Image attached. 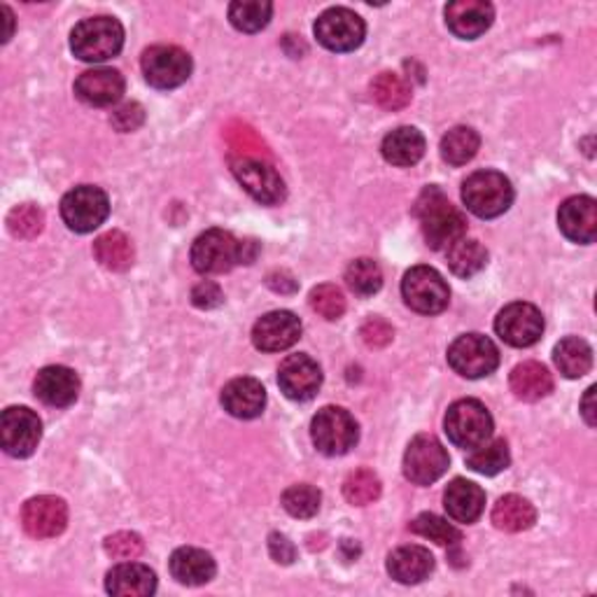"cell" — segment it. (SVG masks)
<instances>
[{
    "label": "cell",
    "instance_id": "6da1fadb",
    "mask_svg": "<svg viewBox=\"0 0 597 597\" xmlns=\"http://www.w3.org/2000/svg\"><path fill=\"white\" fill-rule=\"evenodd\" d=\"M416 215L420 219L422 236L432 250H448L453 243L465 239L467 219L453 206L446 194L436 187H428L416 203Z\"/></svg>",
    "mask_w": 597,
    "mask_h": 597
},
{
    "label": "cell",
    "instance_id": "7a4b0ae2",
    "mask_svg": "<svg viewBox=\"0 0 597 597\" xmlns=\"http://www.w3.org/2000/svg\"><path fill=\"white\" fill-rule=\"evenodd\" d=\"M257 245L253 241L236 239L231 231L208 229L192 245V266L203 274H227L236 264H253Z\"/></svg>",
    "mask_w": 597,
    "mask_h": 597
},
{
    "label": "cell",
    "instance_id": "3957f363",
    "mask_svg": "<svg viewBox=\"0 0 597 597\" xmlns=\"http://www.w3.org/2000/svg\"><path fill=\"white\" fill-rule=\"evenodd\" d=\"M124 47V28L113 17H89L82 20L71 34L73 54L87 64H101L113 59Z\"/></svg>",
    "mask_w": 597,
    "mask_h": 597
},
{
    "label": "cell",
    "instance_id": "277c9868",
    "mask_svg": "<svg viewBox=\"0 0 597 597\" xmlns=\"http://www.w3.org/2000/svg\"><path fill=\"white\" fill-rule=\"evenodd\" d=\"M462 201L469 213L493 219L505 215L513 203V187L505 173L477 170L462 185Z\"/></svg>",
    "mask_w": 597,
    "mask_h": 597
},
{
    "label": "cell",
    "instance_id": "5b68a950",
    "mask_svg": "<svg viewBox=\"0 0 597 597\" xmlns=\"http://www.w3.org/2000/svg\"><path fill=\"white\" fill-rule=\"evenodd\" d=\"M444 428L455 446L474 450L493 436V416L479 399H460L448 408Z\"/></svg>",
    "mask_w": 597,
    "mask_h": 597
},
{
    "label": "cell",
    "instance_id": "8992f818",
    "mask_svg": "<svg viewBox=\"0 0 597 597\" xmlns=\"http://www.w3.org/2000/svg\"><path fill=\"white\" fill-rule=\"evenodd\" d=\"M313 444L329 458L345 455L355 448L359 439V428L355 418L341 406H325L310 422Z\"/></svg>",
    "mask_w": 597,
    "mask_h": 597
},
{
    "label": "cell",
    "instance_id": "52a82bcc",
    "mask_svg": "<svg viewBox=\"0 0 597 597\" xmlns=\"http://www.w3.org/2000/svg\"><path fill=\"white\" fill-rule=\"evenodd\" d=\"M402 296L411 310L422 313V316H436V313L446 310L450 290L444 276L432 266H414L402 280Z\"/></svg>",
    "mask_w": 597,
    "mask_h": 597
},
{
    "label": "cell",
    "instance_id": "ba28073f",
    "mask_svg": "<svg viewBox=\"0 0 597 597\" xmlns=\"http://www.w3.org/2000/svg\"><path fill=\"white\" fill-rule=\"evenodd\" d=\"M143 75L154 89H176L190 80L192 56L176 45H154L143 52Z\"/></svg>",
    "mask_w": 597,
    "mask_h": 597
},
{
    "label": "cell",
    "instance_id": "9c48e42d",
    "mask_svg": "<svg viewBox=\"0 0 597 597\" xmlns=\"http://www.w3.org/2000/svg\"><path fill=\"white\" fill-rule=\"evenodd\" d=\"M110 215V201L101 187L80 185L61 201V217L75 233H89L99 229Z\"/></svg>",
    "mask_w": 597,
    "mask_h": 597
},
{
    "label": "cell",
    "instance_id": "30bf717a",
    "mask_svg": "<svg viewBox=\"0 0 597 597\" xmlns=\"http://www.w3.org/2000/svg\"><path fill=\"white\" fill-rule=\"evenodd\" d=\"M448 365L465 379H483L499 367V351L488 336L462 334L450 343Z\"/></svg>",
    "mask_w": 597,
    "mask_h": 597
},
{
    "label": "cell",
    "instance_id": "8fae6325",
    "mask_svg": "<svg viewBox=\"0 0 597 597\" xmlns=\"http://www.w3.org/2000/svg\"><path fill=\"white\" fill-rule=\"evenodd\" d=\"M365 20L348 8L327 10L316 22V38L329 52H353L365 42Z\"/></svg>",
    "mask_w": 597,
    "mask_h": 597
},
{
    "label": "cell",
    "instance_id": "7c38bea8",
    "mask_svg": "<svg viewBox=\"0 0 597 597\" xmlns=\"http://www.w3.org/2000/svg\"><path fill=\"white\" fill-rule=\"evenodd\" d=\"M448 450L432 434H418L404 453V477L416 485H430L448 469Z\"/></svg>",
    "mask_w": 597,
    "mask_h": 597
},
{
    "label": "cell",
    "instance_id": "4fadbf2b",
    "mask_svg": "<svg viewBox=\"0 0 597 597\" xmlns=\"http://www.w3.org/2000/svg\"><path fill=\"white\" fill-rule=\"evenodd\" d=\"M42 439V422L38 414L26 406H10L0 418V444L12 458L34 455Z\"/></svg>",
    "mask_w": 597,
    "mask_h": 597
},
{
    "label": "cell",
    "instance_id": "5bb4252c",
    "mask_svg": "<svg viewBox=\"0 0 597 597\" xmlns=\"http://www.w3.org/2000/svg\"><path fill=\"white\" fill-rule=\"evenodd\" d=\"M231 170L243 190L264 206H276L285 199V182L278 176V170L255 156H241L231 162Z\"/></svg>",
    "mask_w": 597,
    "mask_h": 597
},
{
    "label": "cell",
    "instance_id": "9a60e30c",
    "mask_svg": "<svg viewBox=\"0 0 597 597\" xmlns=\"http://www.w3.org/2000/svg\"><path fill=\"white\" fill-rule=\"evenodd\" d=\"M499 339L513 345V348H530L544 334V318L537 306L528 302H516L499 310L495 320Z\"/></svg>",
    "mask_w": 597,
    "mask_h": 597
},
{
    "label": "cell",
    "instance_id": "2e32d148",
    "mask_svg": "<svg viewBox=\"0 0 597 597\" xmlns=\"http://www.w3.org/2000/svg\"><path fill=\"white\" fill-rule=\"evenodd\" d=\"M22 525L36 539L59 537L68 525L66 501L54 495H40L28 499L22 509Z\"/></svg>",
    "mask_w": 597,
    "mask_h": 597
},
{
    "label": "cell",
    "instance_id": "e0dca14e",
    "mask_svg": "<svg viewBox=\"0 0 597 597\" xmlns=\"http://www.w3.org/2000/svg\"><path fill=\"white\" fill-rule=\"evenodd\" d=\"M278 385L292 402H308L322 385V369L308 355H290L278 369Z\"/></svg>",
    "mask_w": 597,
    "mask_h": 597
},
{
    "label": "cell",
    "instance_id": "ac0fdd59",
    "mask_svg": "<svg viewBox=\"0 0 597 597\" xmlns=\"http://www.w3.org/2000/svg\"><path fill=\"white\" fill-rule=\"evenodd\" d=\"M302 320L290 310L266 313L253 327V343L262 353L288 351L302 339Z\"/></svg>",
    "mask_w": 597,
    "mask_h": 597
},
{
    "label": "cell",
    "instance_id": "d6986e66",
    "mask_svg": "<svg viewBox=\"0 0 597 597\" xmlns=\"http://www.w3.org/2000/svg\"><path fill=\"white\" fill-rule=\"evenodd\" d=\"M558 227L572 243H593L597 236V203L593 196H572L558 211Z\"/></svg>",
    "mask_w": 597,
    "mask_h": 597
},
{
    "label": "cell",
    "instance_id": "ffe728a7",
    "mask_svg": "<svg viewBox=\"0 0 597 597\" xmlns=\"http://www.w3.org/2000/svg\"><path fill=\"white\" fill-rule=\"evenodd\" d=\"M495 10L485 0H455L446 8V24L453 36L474 40L493 26Z\"/></svg>",
    "mask_w": 597,
    "mask_h": 597
},
{
    "label": "cell",
    "instance_id": "44dd1931",
    "mask_svg": "<svg viewBox=\"0 0 597 597\" xmlns=\"http://www.w3.org/2000/svg\"><path fill=\"white\" fill-rule=\"evenodd\" d=\"M36 397L54 408H66L80 397V379L68 367H45L34 383Z\"/></svg>",
    "mask_w": 597,
    "mask_h": 597
},
{
    "label": "cell",
    "instance_id": "7402d4cb",
    "mask_svg": "<svg viewBox=\"0 0 597 597\" xmlns=\"http://www.w3.org/2000/svg\"><path fill=\"white\" fill-rule=\"evenodd\" d=\"M75 93L87 105H115L124 93V77L115 68H93L77 77Z\"/></svg>",
    "mask_w": 597,
    "mask_h": 597
},
{
    "label": "cell",
    "instance_id": "603a6c76",
    "mask_svg": "<svg viewBox=\"0 0 597 597\" xmlns=\"http://www.w3.org/2000/svg\"><path fill=\"white\" fill-rule=\"evenodd\" d=\"M223 406L225 411L239 420H253L262 416L266 406V390L257 379H233L223 390Z\"/></svg>",
    "mask_w": 597,
    "mask_h": 597
},
{
    "label": "cell",
    "instance_id": "cb8c5ba5",
    "mask_svg": "<svg viewBox=\"0 0 597 597\" xmlns=\"http://www.w3.org/2000/svg\"><path fill=\"white\" fill-rule=\"evenodd\" d=\"M105 590L117 597H145L156 590V576L148 564L124 560L107 572Z\"/></svg>",
    "mask_w": 597,
    "mask_h": 597
},
{
    "label": "cell",
    "instance_id": "d4e9b609",
    "mask_svg": "<svg viewBox=\"0 0 597 597\" xmlns=\"http://www.w3.org/2000/svg\"><path fill=\"white\" fill-rule=\"evenodd\" d=\"M444 507L453 521L477 523L485 509V493L481 485L467 479H455L444 493Z\"/></svg>",
    "mask_w": 597,
    "mask_h": 597
},
{
    "label": "cell",
    "instance_id": "484cf974",
    "mask_svg": "<svg viewBox=\"0 0 597 597\" xmlns=\"http://www.w3.org/2000/svg\"><path fill=\"white\" fill-rule=\"evenodd\" d=\"M168 568H170L173 579H176L182 586L208 584V581H213V576L217 572L213 556L201 551V548H192V546L178 548V551L170 556Z\"/></svg>",
    "mask_w": 597,
    "mask_h": 597
},
{
    "label": "cell",
    "instance_id": "4316f807",
    "mask_svg": "<svg viewBox=\"0 0 597 597\" xmlns=\"http://www.w3.org/2000/svg\"><path fill=\"white\" fill-rule=\"evenodd\" d=\"M434 570V556L425 546H402L388 558L390 576L399 581V584H420Z\"/></svg>",
    "mask_w": 597,
    "mask_h": 597
},
{
    "label": "cell",
    "instance_id": "83f0119b",
    "mask_svg": "<svg viewBox=\"0 0 597 597\" xmlns=\"http://www.w3.org/2000/svg\"><path fill=\"white\" fill-rule=\"evenodd\" d=\"M425 148V136L416 127H399L383 138L381 152L385 156V162L392 166H414L422 160Z\"/></svg>",
    "mask_w": 597,
    "mask_h": 597
},
{
    "label": "cell",
    "instance_id": "f1b7e54d",
    "mask_svg": "<svg viewBox=\"0 0 597 597\" xmlns=\"http://www.w3.org/2000/svg\"><path fill=\"white\" fill-rule=\"evenodd\" d=\"M511 392L523 402H539L554 392V376L539 363H523L509 376Z\"/></svg>",
    "mask_w": 597,
    "mask_h": 597
},
{
    "label": "cell",
    "instance_id": "f546056e",
    "mask_svg": "<svg viewBox=\"0 0 597 597\" xmlns=\"http://www.w3.org/2000/svg\"><path fill=\"white\" fill-rule=\"evenodd\" d=\"M537 521V511L521 495H505L493 507V525L501 532H525Z\"/></svg>",
    "mask_w": 597,
    "mask_h": 597
},
{
    "label": "cell",
    "instance_id": "4dcf8cb0",
    "mask_svg": "<svg viewBox=\"0 0 597 597\" xmlns=\"http://www.w3.org/2000/svg\"><path fill=\"white\" fill-rule=\"evenodd\" d=\"M93 255L107 271H127L136 257L134 243L122 231H107L99 236L97 243H93Z\"/></svg>",
    "mask_w": 597,
    "mask_h": 597
},
{
    "label": "cell",
    "instance_id": "1f68e13d",
    "mask_svg": "<svg viewBox=\"0 0 597 597\" xmlns=\"http://www.w3.org/2000/svg\"><path fill=\"white\" fill-rule=\"evenodd\" d=\"M554 359L562 376H568V379H581V376H586L593 367V348L584 339L568 336L556 345Z\"/></svg>",
    "mask_w": 597,
    "mask_h": 597
},
{
    "label": "cell",
    "instance_id": "d6a6232c",
    "mask_svg": "<svg viewBox=\"0 0 597 597\" xmlns=\"http://www.w3.org/2000/svg\"><path fill=\"white\" fill-rule=\"evenodd\" d=\"M488 264V253L474 239H460L448 247V266L455 276L471 278Z\"/></svg>",
    "mask_w": 597,
    "mask_h": 597
},
{
    "label": "cell",
    "instance_id": "836d02e7",
    "mask_svg": "<svg viewBox=\"0 0 597 597\" xmlns=\"http://www.w3.org/2000/svg\"><path fill=\"white\" fill-rule=\"evenodd\" d=\"M511 462L509 446L505 439H495V442H485L479 448L469 450L467 455V467L477 474L483 477H495L499 471H505Z\"/></svg>",
    "mask_w": 597,
    "mask_h": 597
},
{
    "label": "cell",
    "instance_id": "e575fe53",
    "mask_svg": "<svg viewBox=\"0 0 597 597\" xmlns=\"http://www.w3.org/2000/svg\"><path fill=\"white\" fill-rule=\"evenodd\" d=\"M274 5L266 0H236L229 5V22L243 34H257L271 22Z\"/></svg>",
    "mask_w": 597,
    "mask_h": 597
},
{
    "label": "cell",
    "instance_id": "d590c367",
    "mask_svg": "<svg viewBox=\"0 0 597 597\" xmlns=\"http://www.w3.org/2000/svg\"><path fill=\"white\" fill-rule=\"evenodd\" d=\"M481 136L471 127H455L442 138V156L450 166H465L477 156Z\"/></svg>",
    "mask_w": 597,
    "mask_h": 597
},
{
    "label": "cell",
    "instance_id": "8d00e7d4",
    "mask_svg": "<svg viewBox=\"0 0 597 597\" xmlns=\"http://www.w3.org/2000/svg\"><path fill=\"white\" fill-rule=\"evenodd\" d=\"M371 97L383 110H402L411 103V87L397 73H381L371 82Z\"/></svg>",
    "mask_w": 597,
    "mask_h": 597
},
{
    "label": "cell",
    "instance_id": "74e56055",
    "mask_svg": "<svg viewBox=\"0 0 597 597\" xmlns=\"http://www.w3.org/2000/svg\"><path fill=\"white\" fill-rule=\"evenodd\" d=\"M381 479L371 469H355L343 483V497L355 507H367L381 497Z\"/></svg>",
    "mask_w": 597,
    "mask_h": 597
},
{
    "label": "cell",
    "instance_id": "f35d334b",
    "mask_svg": "<svg viewBox=\"0 0 597 597\" xmlns=\"http://www.w3.org/2000/svg\"><path fill=\"white\" fill-rule=\"evenodd\" d=\"M345 282L359 296H371L383 288V271L373 259H355L348 269H345Z\"/></svg>",
    "mask_w": 597,
    "mask_h": 597
},
{
    "label": "cell",
    "instance_id": "ab89813d",
    "mask_svg": "<svg viewBox=\"0 0 597 597\" xmlns=\"http://www.w3.org/2000/svg\"><path fill=\"white\" fill-rule=\"evenodd\" d=\"M411 532H416L418 537H425L439 546H453L462 539L460 530L453 523L444 521V518L436 513H420L411 523Z\"/></svg>",
    "mask_w": 597,
    "mask_h": 597
},
{
    "label": "cell",
    "instance_id": "60d3db41",
    "mask_svg": "<svg viewBox=\"0 0 597 597\" xmlns=\"http://www.w3.org/2000/svg\"><path fill=\"white\" fill-rule=\"evenodd\" d=\"M322 495L308 483H298L282 493V507L294 518H313L320 511Z\"/></svg>",
    "mask_w": 597,
    "mask_h": 597
},
{
    "label": "cell",
    "instance_id": "b9f144b4",
    "mask_svg": "<svg viewBox=\"0 0 597 597\" xmlns=\"http://www.w3.org/2000/svg\"><path fill=\"white\" fill-rule=\"evenodd\" d=\"M45 227V215L36 203H24V206L12 208L8 215V229L17 239H36Z\"/></svg>",
    "mask_w": 597,
    "mask_h": 597
},
{
    "label": "cell",
    "instance_id": "7bdbcfd3",
    "mask_svg": "<svg viewBox=\"0 0 597 597\" xmlns=\"http://www.w3.org/2000/svg\"><path fill=\"white\" fill-rule=\"evenodd\" d=\"M310 308L325 320H339L345 313V296L336 285H318L310 292Z\"/></svg>",
    "mask_w": 597,
    "mask_h": 597
},
{
    "label": "cell",
    "instance_id": "ee69618b",
    "mask_svg": "<svg viewBox=\"0 0 597 597\" xmlns=\"http://www.w3.org/2000/svg\"><path fill=\"white\" fill-rule=\"evenodd\" d=\"M143 548L145 544L136 532H117L105 539V554L115 560H136Z\"/></svg>",
    "mask_w": 597,
    "mask_h": 597
},
{
    "label": "cell",
    "instance_id": "f6af8a7d",
    "mask_svg": "<svg viewBox=\"0 0 597 597\" xmlns=\"http://www.w3.org/2000/svg\"><path fill=\"white\" fill-rule=\"evenodd\" d=\"M143 122H145V110L138 103L122 105L115 110V115H113V127L122 134H131V131L140 129L143 127Z\"/></svg>",
    "mask_w": 597,
    "mask_h": 597
},
{
    "label": "cell",
    "instance_id": "bcb514c9",
    "mask_svg": "<svg viewBox=\"0 0 597 597\" xmlns=\"http://www.w3.org/2000/svg\"><path fill=\"white\" fill-rule=\"evenodd\" d=\"M392 336H395V332H392V327L381 318H371L363 327V339L369 348H383V345L392 341Z\"/></svg>",
    "mask_w": 597,
    "mask_h": 597
},
{
    "label": "cell",
    "instance_id": "7dc6e473",
    "mask_svg": "<svg viewBox=\"0 0 597 597\" xmlns=\"http://www.w3.org/2000/svg\"><path fill=\"white\" fill-rule=\"evenodd\" d=\"M192 302L196 308H217L225 302V294H223V290H219L217 282L203 280L192 290Z\"/></svg>",
    "mask_w": 597,
    "mask_h": 597
},
{
    "label": "cell",
    "instance_id": "c3c4849f",
    "mask_svg": "<svg viewBox=\"0 0 597 597\" xmlns=\"http://www.w3.org/2000/svg\"><path fill=\"white\" fill-rule=\"evenodd\" d=\"M269 551H271V558L282 564H290L296 558L294 544L285 537V534H278V532H274L269 537Z\"/></svg>",
    "mask_w": 597,
    "mask_h": 597
},
{
    "label": "cell",
    "instance_id": "681fc988",
    "mask_svg": "<svg viewBox=\"0 0 597 597\" xmlns=\"http://www.w3.org/2000/svg\"><path fill=\"white\" fill-rule=\"evenodd\" d=\"M231 145L236 148V150H243V152H247V150H253V152H259L264 145L259 143V138L253 134V131H250V129H239V131H231Z\"/></svg>",
    "mask_w": 597,
    "mask_h": 597
},
{
    "label": "cell",
    "instance_id": "f907efd6",
    "mask_svg": "<svg viewBox=\"0 0 597 597\" xmlns=\"http://www.w3.org/2000/svg\"><path fill=\"white\" fill-rule=\"evenodd\" d=\"M593 399H595V388H588V390H586V395H584V399H581V416H584V420L588 422L590 428H595V422H597Z\"/></svg>",
    "mask_w": 597,
    "mask_h": 597
}]
</instances>
